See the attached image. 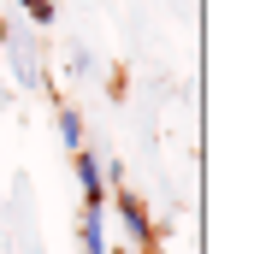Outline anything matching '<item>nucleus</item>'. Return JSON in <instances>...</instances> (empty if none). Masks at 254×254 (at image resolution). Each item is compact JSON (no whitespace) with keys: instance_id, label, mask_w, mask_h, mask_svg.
<instances>
[{"instance_id":"obj_1","label":"nucleus","mask_w":254,"mask_h":254,"mask_svg":"<svg viewBox=\"0 0 254 254\" xmlns=\"http://www.w3.org/2000/svg\"><path fill=\"white\" fill-rule=\"evenodd\" d=\"M0 60L18 89H42V42L24 18H0Z\"/></svg>"},{"instance_id":"obj_2","label":"nucleus","mask_w":254,"mask_h":254,"mask_svg":"<svg viewBox=\"0 0 254 254\" xmlns=\"http://www.w3.org/2000/svg\"><path fill=\"white\" fill-rule=\"evenodd\" d=\"M113 213H119V225H125V237L136 243V249H148V243H160V231H154V213L136 201V190H113Z\"/></svg>"},{"instance_id":"obj_3","label":"nucleus","mask_w":254,"mask_h":254,"mask_svg":"<svg viewBox=\"0 0 254 254\" xmlns=\"http://www.w3.org/2000/svg\"><path fill=\"white\" fill-rule=\"evenodd\" d=\"M77 254H107V207H101V201H83V219H77Z\"/></svg>"},{"instance_id":"obj_4","label":"nucleus","mask_w":254,"mask_h":254,"mask_svg":"<svg viewBox=\"0 0 254 254\" xmlns=\"http://www.w3.org/2000/svg\"><path fill=\"white\" fill-rule=\"evenodd\" d=\"M71 166H77V190H83V201H101V195H107V178H101V154L77 148V154H71Z\"/></svg>"},{"instance_id":"obj_5","label":"nucleus","mask_w":254,"mask_h":254,"mask_svg":"<svg viewBox=\"0 0 254 254\" xmlns=\"http://www.w3.org/2000/svg\"><path fill=\"white\" fill-rule=\"evenodd\" d=\"M60 142L71 148V154H77V148H89V125H83V113H77L71 101L60 107Z\"/></svg>"},{"instance_id":"obj_6","label":"nucleus","mask_w":254,"mask_h":254,"mask_svg":"<svg viewBox=\"0 0 254 254\" xmlns=\"http://www.w3.org/2000/svg\"><path fill=\"white\" fill-rule=\"evenodd\" d=\"M18 6H24V24L30 30H48L54 24V0H18Z\"/></svg>"},{"instance_id":"obj_7","label":"nucleus","mask_w":254,"mask_h":254,"mask_svg":"<svg viewBox=\"0 0 254 254\" xmlns=\"http://www.w3.org/2000/svg\"><path fill=\"white\" fill-rule=\"evenodd\" d=\"M89 71H95V54H89V48L77 42V48L65 54V77H89Z\"/></svg>"},{"instance_id":"obj_8","label":"nucleus","mask_w":254,"mask_h":254,"mask_svg":"<svg viewBox=\"0 0 254 254\" xmlns=\"http://www.w3.org/2000/svg\"><path fill=\"white\" fill-rule=\"evenodd\" d=\"M142 254H172V249H160V243H148V249H142Z\"/></svg>"},{"instance_id":"obj_9","label":"nucleus","mask_w":254,"mask_h":254,"mask_svg":"<svg viewBox=\"0 0 254 254\" xmlns=\"http://www.w3.org/2000/svg\"><path fill=\"white\" fill-rule=\"evenodd\" d=\"M107 254H130V249H107Z\"/></svg>"}]
</instances>
